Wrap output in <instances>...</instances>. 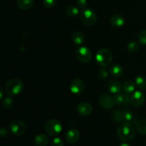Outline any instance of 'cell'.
Listing matches in <instances>:
<instances>
[{"mask_svg": "<svg viewBox=\"0 0 146 146\" xmlns=\"http://www.w3.org/2000/svg\"><path fill=\"white\" fill-rule=\"evenodd\" d=\"M76 58L80 62L87 64L90 62V61L92 58V53L91 50L86 46H80L77 48L76 51Z\"/></svg>", "mask_w": 146, "mask_h": 146, "instance_id": "cell-7", "label": "cell"}, {"mask_svg": "<svg viewBox=\"0 0 146 146\" xmlns=\"http://www.w3.org/2000/svg\"><path fill=\"white\" fill-rule=\"evenodd\" d=\"M140 42H137V41H131L129 44H128V51L131 53L136 52L137 51H138L140 48Z\"/></svg>", "mask_w": 146, "mask_h": 146, "instance_id": "cell-26", "label": "cell"}, {"mask_svg": "<svg viewBox=\"0 0 146 146\" xmlns=\"http://www.w3.org/2000/svg\"><path fill=\"white\" fill-rule=\"evenodd\" d=\"M34 141L36 146H46L48 143V138L45 134H38L34 138Z\"/></svg>", "mask_w": 146, "mask_h": 146, "instance_id": "cell-16", "label": "cell"}, {"mask_svg": "<svg viewBox=\"0 0 146 146\" xmlns=\"http://www.w3.org/2000/svg\"><path fill=\"white\" fill-rule=\"evenodd\" d=\"M76 110L78 114L83 115V116H86V115H88L91 114V113L92 112L93 108L89 103L83 101V102L80 103L78 104L76 108Z\"/></svg>", "mask_w": 146, "mask_h": 146, "instance_id": "cell-13", "label": "cell"}, {"mask_svg": "<svg viewBox=\"0 0 146 146\" xmlns=\"http://www.w3.org/2000/svg\"><path fill=\"white\" fill-rule=\"evenodd\" d=\"M51 146H64V141L61 138L55 137L51 141Z\"/></svg>", "mask_w": 146, "mask_h": 146, "instance_id": "cell-30", "label": "cell"}, {"mask_svg": "<svg viewBox=\"0 0 146 146\" xmlns=\"http://www.w3.org/2000/svg\"><path fill=\"white\" fill-rule=\"evenodd\" d=\"M24 90V84L19 78H13L9 80L5 84L4 91L9 96H14L21 94Z\"/></svg>", "mask_w": 146, "mask_h": 146, "instance_id": "cell-2", "label": "cell"}, {"mask_svg": "<svg viewBox=\"0 0 146 146\" xmlns=\"http://www.w3.org/2000/svg\"><path fill=\"white\" fill-rule=\"evenodd\" d=\"M66 14L69 17H75L79 14V10L78 7H75V6L71 5L68 7L66 9Z\"/></svg>", "mask_w": 146, "mask_h": 146, "instance_id": "cell-23", "label": "cell"}, {"mask_svg": "<svg viewBox=\"0 0 146 146\" xmlns=\"http://www.w3.org/2000/svg\"><path fill=\"white\" fill-rule=\"evenodd\" d=\"M138 41L141 44L146 46V29L141 31L138 34Z\"/></svg>", "mask_w": 146, "mask_h": 146, "instance_id": "cell-29", "label": "cell"}, {"mask_svg": "<svg viewBox=\"0 0 146 146\" xmlns=\"http://www.w3.org/2000/svg\"><path fill=\"white\" fill-rule=\"evenodd\" d=\"M135 87H136V85H135L133 81H131V80H128V81L124 83L123 86V89L124 92L125 94H131V93L135 92Z\"/></svg>", "mask_w": 146, "mask_h": 146, "instance_id": "cell-20", "label": "cell"}, {"mask_svg": "<svg viewBox=\"0 0 146 146\" xmlns=\"http://www.w3.org/2000/svg\"><path fill=\"white\" fill-rule=\"evenodd\" d=\"M112 54L108 48H101L96 54V61L97 64L101 67H107L109 66L112 62Z\"/></svg>", "mask_w": 146, "mask_h": 146, "instance_id": "cell-3", "label": "cell"}, {"mask_svg": "<svg viewBox=\"0 0 146 146\" xmlns=\"http://www.w3.org/2000/svg\"><path fill=\"white\" fill-rule=\"evenodd\" d=\"M66 141L70 144H74L79 140L80 133L76 128H71L66 132L65 135Z\"/></svg>", "mask_w": 146, "mask_h": 146, "instance_id": "cell-12", "label": "cell"}, {"mask_svg": "<svg viewBox=\"0 0 146 146\" xmlns=\"http://www.w3.org/2000/svg\"><path fill=\"white\" fill-rule=\"evenodd\" d=\"M110 22L111 24L114 27H116V28H120V27H122L125 24V19L122 15L121 14H114L110 19Z\"/></svg>", "mask_w": 146, "mask_h": 146, "instance_id": "cell-14", "label": "cell"}, {"mask_svg": "<svg viewBox=\"0 0 146 146\" xmlns=\"http://www.w3.org/2000/svg\"><path fill=\"white\" fill-rule=\"evenodd\" d=\"M69 88L72 94H75V95H79V94H82L84 91L85 84L81 78H77L72 80L70 84Z\"/></svg>", "mask_w": 146, "mask_h": 146, "instance_id": "cell-8", "label": "cell"}, {"mask_svg": "<svg viewBox=\"0 0 146 146\" xmlns=\"http://www.w3.org/2000/svg\"><path fill=\"white\" fill-rule=\"evenodd\" d=\"M4 91L2 88H0V99H2L4 97Z\"/></svg>", "mask_w": 146, "mask_h": 146, "instance_id": "cell-34", "label": "cell"}, {"mask_svg": "<svg viewBox=\"0 0 146 146\" xmlns=\"http://www.w3.org/2000/svg\"><path fill=\"white\" fill-rule=\"evenodd\" d=\"M135 84L136 86L141 91H145L146 89V79L143 76H137L135 80Z\"/></svg>", "mask_w": 146, "mask_h": 146, "instance_id": "cell-21", "label": "cell"}, {"mask_svg": "<svg viewBox=\"0 0 146 146\" xmlns=\"http://www.w3.org/2000/svg\"><path fill=\"white\" fill-rule=\"evenodd\" d=\"M108 89L111 94H116L121 93V89H122V86H121V82H119L117 80H111L108 83Z\"/></svg>", "mask_w": 146, "mask_h": 146, "instance_id": "cell-15", "label": "cell"}, {"mask_svg": "<svg viewBox=\"0 0 146 146\" xmlns=\"http://www.w3.org/2000/svg\"><path fill=\"white\" fill-rule=\"evenodd\" d=\"M99 103L101 106L106 109H111L113 107V96L108 94H104L100 96Z\"/></svg>", "mask_w": 146, "mask_h": 146, "instance_id": "cell-10", "label": "cell"}, {"mask_svg": "<svg viewBox=\"0 0 146 146\" xmlns=\"http://www.w3.org/2000/svg\"><path fill=\"white\" fill-rule=\"evenodd\" d=\"M119 146H131V145H129L128 143H121Z\"/></svg>", "mask_w": 146, "mask_h": 146, "instance_id": "cell-35", "label": "cell"}, {"mask_svg": "<svg viewBox=\"0 0 146 146\" xmlns=\"http://www.w3.org/2000/svg\"><path fill=\"white\" fill-rule=\"evenodd\" d=\"M80 19L86 26H93L96 22L97 16L92 9H84L80 12Z\"/></svg>", "mask_w": 146, "mask_h": 146, "instance_id": "cell-5", "label": "cell"}, {"mask_svg": "<svg viewBox=\"0 0 146 146\" xmlns=\"http://www.w3.org/2000/svg\"><path fill=\"white\" fill-rule=\"evenodd\" d=\"M145 100V94L141 91H136L133 92L131 96L130 102L133 106L140 107L144 104Z\"/></svg>", "mask_w": 146, "mask_h": 146, "instance_id": "cell-9", "label": "cell"}, {"mask_svg": "<svg viewBox=\"0 0 146 146\" xmlns=\"http://www.w3.org/2000/svg\"><path fill=\"white\" fill-rule=\"evenodd\" d=\"M123 121H126V122H129L131 121L133 118V113L129 110H125V111H123Z\"/></svg>", "mask_w": 146, "mask_h": 146, "instance_id": "cell-28", "label": "cell"}, {"mask_svg": "<svg viewBox=\"0 0 146 146\" xmlns=\"http://www.w3.org/2000/svg\"><path fill=\"white\" fill-rule=\"evenodd\" d=\"M118 137L124 142L132 141L135 135V130L133 125L130 123L121 122L117 127Z\"/></svg>", "mask_w": 146, "mask_h": 146, "instance_id": "cell-1", "label": "cell"}, {"mask_svg": "<svg viewBox=\"0 0 146 146\" xmlns=\"http://www.w3.org/2000/svg\"><path fill=\"white\" fill-rule=\"evenodd\" d=\"M0 135H1V138H6L9 135V131L6 127H2L0 130Z\"/></svg>", "mask_w": 146, "mask_h": 146, "instance_id": "cell-33", "label": "cell"}, {"mask_svg": "<svg viewBox=\"0 0 146 146\" xmlns=\"http://www.w3.org/2000/svg\"><path fill=\"white\" fill-rule=\"evenodd\" d=\"M137 131L141 135H146V119H141L136 123Z\"/></svg>", "mask_w": 146, "mask_h": 146, "instance_id": "cell-22", "label": "cell"}, {"mask_svg": "<svg viewBox=\"0 0 146 146\" xmlns=\"http://www.w3.org/2000/svg\"><path fill=\"white\" fill-rule=\"evenodd\" d=\"M108 76V71L106 67H102L98 73V77L100 80H106Z\"/></svg>", "mask_w": 146, "mask_h": 146, "instance_id": "cell-27", "label": "cell"}, {"mask_svg": "<svg viewBox=\"0 0 146 146\" xmlns=\"http://www.w3.org/2000/svg\"><path fill=\"white\" fill-rule=\"evenodd\" d=\"M109 73L114 77H120L123 74V68L119 64H113L109 68Z\"/></svg>", "mask_w": 146, "mask_h": 146, "instance_id": "cell-18", "label": "cell"}, {"mask_svg": "<svg viewBox=\"0 0 146 146\" xmlns=\"http://www.w3.org/2000/svg\"><path fill=\"white\" fill-rule=\"evenodd\" d=\"M9 130L13 135L20 136L25 133L27 131V125L20 119H14L10 123Z\"/></svg>", "mask_w": 146, "mask_h": 146, "instance_id": "cell-6", "label": "cell"}, {"mask_svg": "<svg viewBox=\"0 0 146 146\" xmlns=\"http://www.w3.org/2000/svg\"><path fill=\"white\" fill-rule=\"evenodd\" d=\"M131 98L128 94H116L113 96L114 104L115 106H126L129 104Z\"/></svg>", "mask_w": 146, "mask_h": 146, "instance_id": "cell-11", "label": "cell"}, {"mask_svg": "<svg viewBox=\"0 0 146 146\" xmlns=\"http://www.w3.org/2000/svg\"><path fill=\"white\" fill-rule=\"evenodd\" d=\"M71 38H72L73 42L78 46L81 45L85 42V36L80 31H76V32L73 33Z\"/></svg>", "mask_w": 146, "mask_h": 146, "instance_id": "cell-19", "label": "cell"}, {"mask_svg": "<svg viewBox=\"0 0 146 146\" xmlns=\"http://www.w3.org/2000/svg\"><path fill=\"white\" fill-rule=\"evenodd\" d=\"M111 118L113 121L115 122H122L123 121V112L121 111H115L111 114Z\"/></svg>", "mask_w": 146, "mask_h": 146, "instance_id": "cell-25", "label": "cell"}, {"mask_svg": "<svg viewBox=\"0 0 146 146\" xmlns=\"http://www.w3.org/2000/svg\"><path fill=\"white\" fill-rule=\"evenodd\" d=\"M14 104V99L10 96L6 97L2 101V106L5 109H11Z\"/></svg>", "mask_w": 146, "mask_h": 146, "instance_id": "cell-24", "label": "cell"}, {"mask_svg": "<svg viewBox=\"0 0 146 146\" xmlns=\"http://www.w3.org/2000/svg\"><path fill=\"white\" fill-rule=\"evenodd\" d=\"M76 5L80 9H85L87 6V0H76Z\"/></svg>", "mask_w": 146, "mask_h": 146, "instance_id": "cell-32", "label": "cell"}, {"mask_svg": "<svg viewBox=\"0 0 146 146\" xmlns=\"http://www.w3.org/2000/svg\"><path fill=\"white\" fill-rule=\"evenodd\" d=\"M56 4V0H43V4L46 8H52Z\"/></svg>", "mask_w": 146, "mask_h": 146, "instance_id": "cell-31", "label": "cell"}, {"mask_svg": "<svg viewBox=\"0 0 146 146\" xmlns=\"http://www.w3.org/2000/svg\"><path fill=\"white\" fill-rule=\"evenodd\" d=\"M44 129L48 135L55 137L62 131L63 126L58 120L53 118L47 121L44 126Z\"/></svg>", "mask_w": 146, "mask_h": 146, "instance_id": "cell-4", "label": "cell"}, {"mask_svg": "<svg viewBox=\"0 0 146 146\" xmlns=\"http://www.w3.org/2000/svg\"><path fill=\"white\" fill-rule=\"evenodd\" d=\"M34 0H17V5L20 9L29 10L34 6Z\"/></svg>", "mask_w": 146, "mask_h": 146, "instance_id": "cell-17", "label": "cell"}]
</instances>
